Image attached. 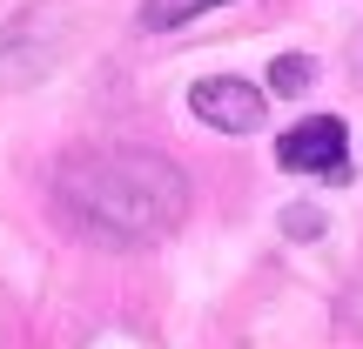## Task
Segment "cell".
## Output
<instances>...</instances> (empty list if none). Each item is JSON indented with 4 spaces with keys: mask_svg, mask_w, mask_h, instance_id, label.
Masks as SVG:
<instances>
[{
    "mask_svg": "<svg viewBox=\"0 0 363 349\" xmlns=\"http://www.w3.org/2000/svg\"><path fill=\"white\" fill-rule=\"evenodd\" d=\"M54 208L101 248H148L182 229L189 175L155 148H81L54 175Z\"/></svg>",
    "mask_w": 363,
    "mask_h": 349,
    "instance_id": "1",
    "label": "cell"
},
{
    "mask_svg": "<svg viewBox=\"0 0 363 349\" xmlns=\"http://www.w3.org/2000/svg\"><path fill=\"white\" fill-rule=\"evenodd\" d=\"M276 161H283L289 175H330V181H343V175H350V128H343L337 115H310V121H296V128L276 142Z\"/></svg>",
    "mask_w": 363,
    "mask_h": 349,
    "instance_id": "2",
    "label": "cell"
},
{
    "mask_svg": "<svg viewBox=\"0 0 363 349\" xmlns=\"http://www.w3.org/2000/svg\"><path fill=\"white\" fill-rule=\"evenodd\" d=\"M189 115L208 121L216 135H256L262 115H269V101H262V88H249V81L235 74H208L189 88Z\"/></svg>",
    "mask_w": 363,
    "mask_h": 349,
    "instance_id": "3",
    "label": "cell"
},
{
    "mask_svg": "<svg viewBox=\"0 0 363 349\" xmlns=\"http://www.w3.org/2000/svg\"><path fill=\"white\" fill-rule=\"evenodd\" d=\"M208 7H222V0H142V27L162 34V27H182V21H195Z\"/></svg>",
    "mask_w": 363,
    "mask_h": 349,
    "instance_id": "4",
    "label": "cell"
},
{
    "mask_svg": "<svg viewBox=\"0 0 363 349\" xmlns=\"http://www.w3.org/2000/svg\"><path fill=\"white\" fill-rule=\"evenodd\" d=\"M310 74H316V61H303V54H283V61L269 67V88H276V94H296V88H310Z\"/></svg>",
    "mask_w": 363,
    "mask_h": 349,
    "instance_id": "5",
    "label": "cell"
},
{
    "mask_svg": "<svg viewBox=\"0 0 363 349\" xmlns=\"http://www.w3.org/2000/svg\"><path fill=\"white\" fill-rule=\"evenodd\" d=\"M283 229H289V235H323V215H316V208H289Z\"/></svg>",
    "mask_w": 363,
    "mask_h": 349,
    "instance_id": "6",
    "label": "cell"
}]
</instances>
